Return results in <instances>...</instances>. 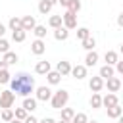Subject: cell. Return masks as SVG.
<instances>
[{"mask_svg": "<svg viewBox=\"0 0 123 123\" xmlns=\"http://www.w3.org/2000/svg\"><path fill=\"white\" fill-rule=\"evenodd\" d=\"M73 115H75V110H71V108H62V119H65V121H71L73 119Z\"/></svg>", "mask_w": 123, "mask_h": 123, "instance_id": "obj_30", "label": "cell"}, {"mask_svg": "<svg viewBox=\"0 0 123 123\" xmlns=\"http://www.w3.org/2000/svg\"><path fill=\"white\" fill-rule=\"evenodd\" d=\"M86 123H98V121H94V119H92V121H86Z\"/></svg>", "mask_w": 123, "mask_h": 123, "instance_id": "obj_49", "label": "cell"}, {"mask_svg": "<svg viewBox=\"0 0 123 123\" xmlns=\"http://www.w3.org/2000/svg\"><path fill=\"white\" fill-rule=\"evenodd\" d=\"M13 102H15V94H13L12 90L0 92V108H2V110H4V108H12Z\"/></svg>", "mask_w": 123, "mask_h": 123, "instance_id": "obj_4", "label": "cell"}, {"mask_svg": "<svg viewBox=\"0 0 123 123\" xmlns=\"http://www.w3.org/2000/svg\"><path fill=\"white\" fill-rule=\"evenodd\" d=\"M2 60H4V62H6L8 65H13V63H17V60H19V56H17L15 52H10V50H8V52L4 54V58H2Z\"/></svg>", "mask_w": 123, "mask_h": 123, "instance_id": "obj_22", "label": "cell"}, {"mask_svg": "<svg viewBox=\"0 0 123 123\" xmlns=\"http://www.w3.org/2000/svg\"><path fill=\"white\" fill-rule=\"evenodd\" d=\"M58 123H71V121H65V119H60Z\"/></svg>", "mask_w": 123, "mask_h": 123, "instance_id": "obj_46", "label": "cell"}, {"mask_svg": "<svg viewBox=\"0 0 123 123\" xmlns=\"http://www.w3.org/2000/svg\"><path fill=\"white\" fill-rule=\"evenodd\" d=\"M67 10H69V12H73V13H77V12L81 10V2H79V0H73V2H71V6H69Z\"/></svg>", "mask_w": 123, "mask_h": 123, "instance_id": "obj_36", "label": "cell"}, {"mask_svg": "<svg viewBox=\"0 0 123 123\" xmlns=\"http://www.w3.org/2000/svg\"><path fill=\"white\" fill-rule=\"evenodd\" d=\"M104 60H106V63H108V65H115V63L119 62V56H117V52L108 50V52L104 54Z\"/></svg>", "mask_w": 123, "mask_h": 123, "instance_id": "obj_17", "label": "cell"}, {"mask_svg": "<svg viewBox=\"0 0 123 123\" xmlns=\"http://www.w3.org/2000/svg\"><path fill=\"white\" fill-rule=\"evenodd\" d=\"M117 25H119V27H123V12L117 15Z\"/></svg>", "mask_w": 123, "mask_h": 123, "instance_id": "obj_40", "label": "cell"}, {"mask_svg": "<svg viewBox=\"0 0 123 123\" xmlns=\"http://www.w3.org/2000/svg\"><path fill=\"white\" fill-rule=\"evenodd\" d=\"M98 75L102 77V79H110V77H113L115 75V69H113V65H102L100 67V71H98Z\"/></svg>", "mask_w": 123, "mask_h": 123, "instance_id": "obj_14", "label": "cell"}, {"mask_svg": "<svg viewBox=\"0 0 123 123\" xmlns=\"http://www.w3.org/2000/svg\"><path fill=\"white\" fill-rule=\"evenodd\" d=\"M71 75L75 77V79H85L86 77V65H75V67H71Z\"/></svg>", "mask_w": 123, "mask_h": 123, "instance_id": "obj_13", "label": "cell"}, {"mask_svg": "<svg viewBox=\"0 0 123 123\" xmlns=\"http://www.w3.org/2000/svg\"><path fill=\"white\" fill-rule=\"evenodd\" d=\"M121 113H123V108H119V104H115V106L108 108V117H110V119H117Z\"/></svg>", "mask_w": 123, "mask_h": 123, "instance_id": "obj_21", "label": "cell"}, {"mask_svg": "<svg viewBox=\"0 0 123 123\" xmlns=\"http://www.w3.org/2000/svg\"><path fill=\"white\" fill-rule=\"evenodd\" d=\"M25 37H27V31H23V29H15V31H12V38H13L15 42H23Z\"/></svg>", "mask_w": 123, "mask_h": 123, "instance_id": "obj_25", "label": "cell"}, {"mask_svg": "<svg viewBox=\"0 0 123 123\" xmlns=\"http://www.w3.org/2000/svg\"><path fill=\"white\" fill-rule=\"evenodd\" d=\"M0 119H2V121H6V123H8V121H12V119H13V110H12V108H4V110H2V113H0Z\"/></svg>", "mask_w": 123, "mask_h": 123, "instance_id": "obj_29", "label": "cell"}, {"mask_svg": "<svg viewBox=\"0 0 123 123\" xmlns=\"http://www.w3.org/2000/svg\"><path fill=\"white\" fill-rule=\"evenodd\" d=\"M86 37H90V31H88L86 27H79V29H77V38L83 40V38H86Z\"/></svg>", "mask_w": 123, "mask_h": 123, "instance_id": "obj_34", "label": "cell"}, {"mask_svg": "<svg viewBox=\"0 0 123 123\" xmlns=\"http://www.w3.org/2000/svg\"><path fill=\"white\" fill-rule=\"evenodd\" d=\"M38 123H56V121H54L52 117H44V119H40Z\"/></svg>", "mask_w": 123, "mask_h": 123, "instance_id": "obj_41", "label": "cell"}, {"mask_svg": "<svg viewBox=\"0 0 123 123\" xmlns=\"http://www.w3.org/2000/svg\"><path fill=\"white\" fill-rule=\"evenodd\" d=\"M62 19H63V27H65V29H69V31H71V29H75V27H77V13H73V12H69V10H67V12L62 15Z\"/></svg>", "mask_w": 123, "mask_h": 123, "instance_id": "obj_5", "label": "cell"}, {"mask_svg": "<svg viewBox=\"0 0 123 123\" xmlns=\"http://www.w3.org/2000/svg\"><path fill=\"white\" fill-rule=\"evenodd\" d=\"M10 79H12L10 71H8V69H2V71H0V85H8Z\"/></svg>", "mask_w": 123, "mask_h": 123, "instance_id": "obj_33", "label": "cell"}, {"mask_svg": "<svg viewBox=\"0 0 123 123\" xmlns=\"http://www.w3.org/2000/svg\"><path fill=\"white\" fill-rule=\"evenodd\" d=\"M88 86H90V90H92V92H100V90L104 88V79H102L100 75H96V77H90V81H88Z\"/></svg>", "mask_w": 123, "mask_h": 123, "instance_id": "obj_7", "label": "cell"}, {"mask_svg": "<svg viewBox=\"0 0 123 123\" xmlns=\"http://www.w3.org/2000/svg\"><path fill=\"white\" fill-rule=\"evenodd\" d=\"M50 71V62H38L35 65V73L37 75H46Z\"/></svg>", "mask_w": 123, "mask_h": 123, "instance_id": "obj_18", "label": "cell"}, {"mask_svg": "<svg viewBox=\"0 0 123 123\" xmlns=\"http://www.w3.org/2000/svg\"><path fill=\"white\" fill-rule=\"evenodd\" d=\"M71 2H73V0H58V4H62L63 8H69V6H71Z\"/></svg>", "mask_w": 123, "mask_h": 123, "instance_id": "obj_39", "label": "cell"}, {"mask_svg": "<svg viewBox=\"0 0 123 123\" xmlns=\"http://www.w3.org/2000/svg\"><path fill=\"white\" fill-rule=\"evenodd\" d=\"M115 104H119V100H117V96H115L113 92H108L106 96H102V106H104V108H111V106H115Z\"/></svg>", "mask_w": 123, "mask_h": 123, "instance_id": "obj_11", "label": "cell"}, {"mask_svg": "<svg viewBox=\"0 0 123 123\" xmlns=\"http://www.w3.org/2000/svg\"><path fill=\"white\" fill-rule=\"evenodd\" d=\"M31 52H33L35 56H42V54L46 52V42H44L42 38H35V40L31 42Z\"/></svg>", "mask_w": 123, "mask_h": 123, "instance_id": "obj_6", "label": "cell"}, {"mask_svg": "<svg viewBox=\"0 0 123 123\" xmlns=\"http://www.w3.org/2000/svg\"><path fill=\"white\" fill-rule=\"evenodd\" d=\"M56 71H58L62 77H65V75H71V63H69V62H65V60L58 62V65H56Z\"/></svg>", "mask_w": 123, "mask_h": 123, "instance_id": "obj_10", "label": "cell"}, {"mask_svg": "<svg viewBox=\"0 0 123 123\" xmlns=\"http://www.w3.org/2000/svg\"><path fill=\"white\" fill-rule=\"evenodd\" d=\"M83 42V48L88 52V50H94V46H96V40H94V37H86V38H83L81 40Z\"/></svg>", "mask_w": 123, "mask_h": 123, "instance_id": "obj_26", "label": "cell"}, {"mask_svg": "<svg viewBox=\"0 0 123 123\" xmlns=\"http://www.w3.org/2000/svg\"><path fill=\"white\" fill-rule=\"evenodd\" d=\"M119 52H121V54H123V42H121V46H119Z\"/></svg>", "mask_w": 123, "mask_h": 123, "instance_id": "obj_48", "label": "cell"}, {"mask_svg": "<svg viewBox=\"0 0 123 123\" xmlns=\"http://www.w3.org/2000/svg\"><path fill=\"white\" fill-rule=\"evenodd\" d=\"M8 50H10V42L2 37V38H0V54H6Z\"/></svg>", "mask_w": 123, "mask_h": 123, "instance_id": "obj_35", "label": "cell"}, {"mask_svg": "<svg viewBox=\"0 0 123 123\" xmlns=\"http://www.w3.org/2000/svg\"><path fill=\"white\" fill-rule=\"evenodd\" d=\"M8 123H23V121H19V119H15V117H13V119H12V121H8Z\"/></svg>", "mask_w": 123, "mask_h": 123, "instance_id": "obj_44", "label": "cell"}, {"mask_svg": "<svg viewBox=\"0 0 123 123\" xmlns=\"http://www.w3.org/2000/svg\"><path fill=\"white\" fill-rule=\"evenodd\" d=\"M104 85L108 86V92H117L121 88V79L119 77H110V79H106Z\"/></svg>", "mask_w": 123, "mask_h": 123, "instance_id": "obj_8", "label": "cell"}, {"mask_svg": "<svg viewBox=\"0 0 123 123\" xmlns=\"http://www.w3.org/2000/svg\"><path fill=\"white\" fill-rule=\"evenodd\" d=\"M37 98H31V96H27V98H23V108L29 111V113H33L35 110H37Z\"/></svg>", "mask_w": 123, "mask_h": 123, "instance_id": "obj_16", "label": "cell"}, {"mask_svg": "<svg viewBox=\"0 0 123 123\" xmlns=\"http://www.w3.org/2000/svg\"><path fill=\"white\" fill-rule=\"evenodd\" d=\"M52 90H50V86H37V90H35V98L38 100V102H50V98H52Z\"/></svg>", "mask_w": 123, "mask_h": 123, "instance_id": "obj_3", "label": "cell"}, {"mask_svg": "<svg viewBox=\"0 0 123 123\" xmlns=\"http://www.w3.org/2000/svg\"><path fill=\"white\" fill-rule=\"evenodd\" d=\"M2 69H8V63H6L4 60H0V71H2Z\"/></svg>", "mask_w": 123, "mask_h": 123, "instance_id": "obj_42", "label": "cell"}, {"mask_svg": "<svg viewBox=\"0 0 123 123\" xmlns=\"http://www.w3.org/2000/svg\"><path fill=\"white\" fill-rule=\"evenodd\" d=\"M96 62H98V52L96 50H88L86 52V58H85V65L86 67H92V65H96Z\"/></svg>", "mask_w": 123, "mask_h": 123, "instance_id": "obj_12", "label": "cell"}, {"mask_svg": "<svg viewBox=\"0 0 123 123\" xmlns=\"http://www.w3.org/2000/svg\"><path fill=\"white\" fill-rule=\"evenodd\" d=\"M67 100H69V92H67V90H58V92L52 94L50 104H52L54 110H62V108L67 104Z\"/></svg>", "mask_w": 123, "mask_h": 123, "instance_id": "obj_2", "label": "cell"}, {"mask_svg": "<svg viewBox=\"0 0 123 123\" xmlns=\"http://www.w3.org/2000/svg\"><path fill=\"white\" fill-rule=\"evenodd\" d=\"M48 2H50L52 6H54V4H58V0H48Z\"/></svg>", "mask_w": 123, "mask_h": 123, "instance_id": "obj_45", "label": "cell"}, {"mask_svg": "<svg viewBox=\"0 0 123 123\" xmlns=\"http://www.w3.org/2000/svg\"><path fill=\"white\" fill-rule=\"evenodd\" d=\"M48 25H50L52 29H58V27H62V25H63V19H62V15H50V19H48Z\"/></svg>", "mask_w": 123, "mask_h": 123, "instance_id": "obj_24", "label": "cell"}, {"mask_svg": "<svg viewBox=\"0 0 123 123\" xmlns=\"http://www.w3.org/2000/svg\"><path fill=\"white\" fill-rule=\"evenodd\" d=\"M117 119H119V123H123V113H121V115H119Z\"/></svg>", "mask_w": 123, "mask_h": 123, "instance_id": "obj_47", "label": "cell"}, {"mask_svg": "<svg viewBox=\"0 0 123 123\" xmlns=\"http://www.w3.org/2000/svg\"><path fill=\"white\" fill-rule=\"evenodd\" d=\"M86 121H88V117H86V113H83V111L75 113L73 119H71V123H86Z\"/></svg>", "mask_w": 123, "mask_h": 123, "instance_id": "obj_32", "label": "cell"}, {"mask_svg": "<svg viewBox=\"0 0 123 123\" xmlns=\"http://www.w3.org/2000/svg\"><path fill=\"white\" fill-rule=\"evenodd\" d=\"M38 12H40L42 15L50 13V12H52V4H50L48 0H40V2H38Z\"/></svg>", "mask_w": 123, "mask_h": 123, "instance_id": "obj_23", "label": "cell"}, {"mask_svg": "<svg viewBox=\"0 0 123 123\" xmlns=\"http://www.w3.org/2000/svg\"><path fill=\"white\" fill-rule=\"evenodd\" d=\"M8 27H10V31H15V29H21V17H10V21H8Z\"/></svg>", "mask_w": 123, "mask_h": 123, "instance_id": "obj_27", "label": "cell"}, {"mask_svg": "<svg viewBox=\"0 0 123 123\" xmlns=\"http://www.w3.org/2000/svg\"><path fill=\"white\" fill-rule=\"evenodd\" d=\"M33 33H35L37 38H44V37H46V27H44V25H37V27L33 29Z\"/></svg>", "mask_w": 123, "mask_h": 123, "instance_id": "obj_31", "label": "cell"}, {"mask_svg": "<svg viewBox=\"0 0 123 123\" xmlns=\"http://www.w3.org/2000/svg\"><path fill=\"white\" fill-rule=\"evenodd\" d=\"M115 71H117L119 75H123V62H117V63H115Z\"/></svg>", "mask_w": 123, "mask_h": 123, "instance_id": "obj_38", "label": "cell"}, {"mask_svg": "<svg viewBox=\"0 0 123 123\" xmlns=\"http://www.w3.org/2000/svg\"><path fill=\"white\" fill-rule=\"evenodd\" d=\"M46 81H48V85H58V83L62 81V75H60L58 71H52V69H50V71L46 73Z\"/></svg>", "mask_w": 123, "mask_h": 123, "instance_id": "obj_19", "label": "cell"}, {"mask_svg": "<svg viewBox=\"0 0 123 123\" xmlns=\"http://www.w3.org/2000/svg\"><path fill=\"white\" fill-rule=\"evenodd\" d=\"M35 27H37V19H35L33 15L21 17V29H23V31H33Z\"/></svg>", "mask_w": 123, "mask_h": 123, "instance_id": "obj_9", "label": "cell"}, {"mask_svg": "<svg viewBox=\"0 0 123 123\" xmlns=\"http://www.w3.org/2000/svg\"><path fill=\"white\" fill-rule=\"evenodd\" d=\"M27 115H29V111H27L23 106H21V108H15V111H13V117H15V119H19V121H25V117H27Z\"/></svg>", "mask_w": 123, "mask_h": 123, "instance_id": "obj_28", "label": "cell"}, {"mask_svg": "<svg viewBox=\"0 0 123 123\" xmlns=\"http://www.w3.org/2000/svg\"><path fill=\"white\" fill-rule=\"evenodd\" d=\"M121 86H123V81H121Z\"/></svg>", "mask_w": 123, "mask_h": 123, "instance_id": "obj_50", "label": "cell"}, {"mask_svg": "<svg viewBox=\"0 0 123 123\" xmlns=\"http://www.w3.org/2000/svg\"><path fill=\"white\" fill-rule=\"evenodd\" d=\"M67 37H69V29H65L63 25L54 29V38L56 40H67Z\"/></svg>", "mask_w": 123, "mask_h": 123, "instance_id": "obj_15", "label": "cell"}, {"mask_svg": "<svg viewBox=\"0 0 123 123\" xmlns=\"http://www.w3.org/2000/svg\"><path fill=\"white\" fill-rule=\"evenodd\" d=\"M4 33H6V25H2V23H0V38L4 37Z\"/></svg>", "mask_w": 123, "mask_h": 123, "instance_id": "obj_43", "label": "cell"}, {"mask_svg": "<svg viewBox=\"0 0 123 123\" xmlns=\"http://www.w3.org/2000/svg\"><path fill=\"white\" fill-rule=\"evenodd\" d=\"M10 90L17 96H23V98L31 96V92L35 90V77H31L25 71L17 73L15 77L10 79Z\"/></svg>", "mask_w": 123, "mask_h": 123, "instance_id": "obj_1", "label": "cell"}, {"mask_svg": "<svg viewBox=\"0 0 123 123\" xmlns=\"http://www.w3.org/2000/svg\"><path fill=\"white\" fill-rule=\"evenodd\" d=\"M90 108L92 110L102 108V96H100V92H92V96H90Z\"/></svg>", "mask_w": 123, "mask_h": 123, "instance_id": "obj_20", "label": "cell"}, {"mask_svg": "<svg viewBox=\"0 0 123 123\" xmlns=\"http://www.w3.org/2000/svg\"><path fill=\"white\" fill-rule=\"evenodd\" d=\"M23 123H38V119H37V117H35V115H27V117H25V121H23Z\"/></svg>", "mask_w": 123, "mask_h": 123, "instance_id": "obj_37", "label": "cell"}]
</instances>
